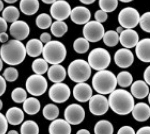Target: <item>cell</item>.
<instances>
[{"label": "cell", "mask_w": 150, "mask_h": 134, "mask_svg": "<svg viewBox=\"0 0 150 134\" xmlns=\"http://www.w3.org/2000/svg\"><path fill=\"white\" fill-rule=\"evenodd\" d=\"M66 75L65 68L60 64L52 65L47 71L49 79L55 83L62 82L65 79Z\"/></svg>", "instance_id": "22"}, {"label": "cell", "mask_w": 150, "mask_h": 134, "mask_svg": "<svg viewBox=\"0 0 150 134\" xmlns=\"http://www.w3.org/2000/svg\"><path fill=\"white\" fill-rule=\"evenodd\" d=\"M32 68L36 74L42 75L48 70V64L44 59L38 58L33 62Z\"/></svg>", "instance_id": "33"}, {"label": "cell", "mask_w": 150, "mask_h": 134, "mask_svg": "<svg viewBox=\"0 0 150 134\" xmlns=\"http://www.w3.org/2000/svg\"><path fill=\"white\" fill-rule=\"evenodd\" d=\"M39 132L38 125L33 120L25 121L21 127V134H39Z\"/></svg>", "instance_id": "32"}, {"label": "cell", "mask_w": 150, "mask_h": 134, "mask_svg": "<svg viewBox=\"0 0 150 134\" xmlns=\"http://www.w3.org/2000/svg\"><path fill=\"white\" fill-rule=\"evenodd\" d=\"M3 75L6 80L10 82H13L17 79L19 73L16 68L9 67L5 70Z\"/></svg>", "instance_id": "40"}, {"label": "cell", "mask_w": 150, "mask_h": 134, "mask_svg": "<svg viewBox=\"0 0 150 134\" xmlns=\"http://www.w3.org/2000/svg\"><path fill=\"white\" fill-rule=\"evenodd\" d=\"M6 117L8 123L14 126L22 123L24 118V112L21 108L17 107L10 108L6 112Z\"/></svg>", "instance_id": "24"}, {"label": "cell", "mask_w": 150, "mask_h": 134, "mask_svg": "<svg viewBox=\"0 0 150 134\" xmlns=\"http://www.w3.org/2000/svg\"><path fill=\"white\" fill-rule=\"evenodd\" d=\"M71 94L70 88L63 83H54L51 87L49 91V98L53 102L62 103L67 100Z\"/></svg>", "instance_id": "10"}, {"label": "cell", "mask_w": 150, "mask_h": 134, "mask_svg": "<svg viewBox=\"0 0 150 134\" xmlns=\"http://www.w3.org/2000/svg\"><path fill=\"white\" fill-rule=\"evenodd\" d=\"M7 134H19V133L16 131L12 130L8 132Z\"/></svg>", "instance_id": "55"}, {"label": "cell", "mask_w": 150, "mask_h": 134, "mask_svg": "<svg viewBox=\"0 0 150 134\" xmlns=\"http://www.w3.org/2000/svg\"><path fill=\"white\" fill-rule=\"evenodd\" d=\"M65 46L58 40H51L45 44L43 49L42 56L48 63L59 64L63 62L67 55Z\"/></svg>", "instance_id": "4"}, {"label": "cell", "mask_w": 150, "mask_h": 134, "mask_svg": "<svg viewBox=\"0 0 150 134\" xmlns=\"http://www.w3.org/2000/svg\"><path fill=\"white\" fill-rule=\"evenodd\" d=\"M109 107L108 100L103 95L96 94L89 100V107L91 112L94 115H104L108 112Z\"/></svg>", "instance_id": "12"}, {"label": "cell", "mask_w": 150, "mask_h": 134, "mask_svg": "<svg viewBox=\"0 0 150 134\" xmlns=\"http://www.w3.org/2000/svg\"><path fill=\"white\" fill-rule=\"evenodd\" d=\"M51 36L50 34L47 32H44L41 34L40 36V40L42 43H47L51 40Z\"/></svg>", "instance_id": "46"}, {"label": "cell", "mask_w": 150, "mask_h": 134, "mask_svg": "<svg viewBox=\"0 0 150 134\" xmlns=\"http://www.w3.org/2000/svg\"><path fill=\"white\" fill-rule=\"evenodd\" d=\"M73 47L74 50L77 53H85L90 48L89 42L85 38H79L74 41Z\"/></svg>", "instance_id": "36"}, {"label": "cell", "mask_w": 150, "mask_h": 134, "mask_svg": "<svg viewBox=\"0 0 150 134\" xmlns=\"http://www.w3.org/2000/svg\"><path fill=\"white\" fill-rule=\"evenodd\" d=\"M56 1H42L43 2L46 4H52Z\"/></svg>", "instance_id": "54"}, {"label": "cell", "mask_w": 150, "mask_h": 134, "mask_svg": "<svg viewBox=\"0 0 150 134\" xmlns=\"http://www.w3.org/2000/svg\"><path fill=\"white\" fill-rule=\"evenodd\" d=\"M3 66V63L2 60L0 58V71H1L2 69Z\"/></svg>", "instance_id": "58"}, {"label": "cell", "mask_w": 150, "mask_h": 134, "mask_svg": "<svg viewBox=\"0 0 150 134\" xmlns=\"http://www.w3.org/2000/svg\"><path fill=\"white\" fill-rule=\"evenodd\" d=\"M105 33L103 24L96 21H91L85 24L83 29V34L88 42H96L103 38Z\"/></svg>", "instance_id": "9"}, {"label": "cell", "mask_w": 150, "mask_h": 134, "mask_svg": "<svg viewBox=\"0 0 150 134\" xmlns=\"http://www.w3.org/2000/svg\"><path fill=\"white\" fill-rule=\"evenodd\" d=\"M6 83L4 77L0 75V97L4 94L6 89Z\"/></svg>", "instance_id": "45"}, {"label": "cell", "mask_w": 150, "mask_h": 134, "mask_svg": "<svg viewBox=\"0 0 150 134\" xmlns=\"http://www.w3.org/2000/svg\"><path fill=\"white\" fill-rule=\"evenodd\" d=\"M7 29V23L2 17H0V34L6 32Z\"/></svg>", "instance_id": "47"}, {"label": "cell", "mask_w": 150, "mask_h": 134, "mask_svg": "<svg viewBox=\"0 0 150 134\" xmlns=\"http://www.w3.org/2000/svg\"><path fill=\"white\" fill-rule=\"evenodd\" d=\"M60 111L58 107L55 105L49 104L46 105L42 110L44 117L47 120L53 121L58 117Z\"/></svg>", "instance_id": "31"}, {"label": "cell", "mask_w": 150, "mask_h": 134, "mask_svg": "<svg viewBox=\"0 0 150 134\" xmlns=\"http://www.w3.org/2000/svg\"><path fill=\"white\" fill-rule=\"evenodd\" d=\"M99 5L101 10L105 13L113 12L116 10L118 5V1H103L100 0L99 1Z\"/></svg>", "instance_id": "39"}, {"label": "cell", "mask_w": 150, "mask_h": 134, "mask_svg": "<svg viewBox=\"0 0 150 134\" xmlns=\"http://www.w3.org/2000/svg\"><path fill=\"white\" fill-rule=\"evenodd\" d=\"M116 76L112 72L107 70L98 71L94 75L92 80L93 89L100 94H111L116 87Z\"/></svg>", "instance_id": "3"}, {"label": "cell", "mask_w": 150, "mask_h": 134, "mask_svg": "<svg viewBox=\"0 0 150 134\" xmlns=\"http://www.w3.org/2000/svg\"><path fill=\"white\" fill-rule=\"evenodd\" d=\"M95 1H80L81 2L86 5L92 4L94 3Z\"/></svg>", "instance_id": "52"}, {"label": "cell", "mask_w": 150, "mask_h": 134, "mask_svg": "<svg viewBox=\"0 0 150 134\" xmlns=\"http://www.w3.org/2000/svg\"><path fill=\"white\" fill-rule=\"evenodd\" d=\"M8 35L6 32L1 33L0 34V42L4 43L6 42L8 40Z\"/></svg>", "instance_id": "50"}, {"label": "cell", "mask_w": 150, "mask_h": 134, "mask_svg": "<svg viewBox=\"0 0 150 134\" xmlns=\"http://www.w3.org/2000/svg\"><path fill=\"white\" fill-rule=\"evenodd\" d=\"M137 32L132 29H127L120 34L119 40L122 45L127 49L133 48L139 42Z\"/></svg>", "instance_id": "18"}, {"label": "cell", "mask_w": 150, "mask_h": 134, "mask_svg": "<svg viewBox=\"0 0 150 134\" xmlns=\"http://www.w3.org/2000/svg\"><path fill=\"white\" fill-rule=\"evenodd\" d=\"M114 59L117 66L121 68H127L132 64L134 56L129 49L121 48L115 53Z\"/></svg>", "instance_id": "14"}, {"label": "cell", "mask_w": 150, "mask_h": 134, "mask_svg": "<svg viewBox=\"0 0 150 134\" xmlns=\"http://www.w3.org/2000/svg\"><path fill=\"white\" fill-rule=\"evenodd\" d=\"M131 91L133 97L138 99H142L149 94V88L145 82L137 80L132 84Z\"/></svg>", "instance_id": "23"}, {"label": "cell", "mask_w": 150, "mask_h": 134, "mask_svg": "<svg viewBox=\"0 0 150 134\" xmlns=\"http://www.w3.org/2000/svg\"><path fill=\"white\" fill-rule=\"evenodd\" d=\"M36 24L40 29L43 30L47 29L52 25V18L47 14L45 13L41 14L36 18Z\"/></svg>", "instance_id": "37"}, {"label": "cell", "mask_w": 150, "mask_h": 134, "mask_svg": "<svg viewBox=\"0 0 150 134\" xmlns=\"http://www.w3.org/2000/svg\"><path fill=\"white\" fill-rule=\"evenodd\" d=\"M123 27H117L116 29V32L117 33L121 34L122 32H123Z\"/></svg>", "instance_id": "53"}, {"label": "cell", "mask_w": 150, "mask_h": 134, "mask_svg": "<svg viewBox=\"0 0 150 134\" xmlns=\"http://www.w3.org/2000/svg\"><path fill=\"white\" fill-rule=\"evenodd\" d=\"M5 1L6 3H9V4H13V3H16L17 1H14V0H13V1Z\"/></svg>", "instance_id": "57"}, {"label": "cell", "mask_w": 150, "mask_h": 134, "mask_svg": "<svg viewBox=\"0 0 150 134\" xmlns=\"http://www.w3.org/2000/svg\"><path fill=\"white\" fill-rule=\"evenodd\" d=\"M150 13H144L140 18L139 24L140 27L144 31L147 33L150 32Z\"/></svg>", "instance_id": "41"}, {"label": "cell", "mask_w": 150, "mask_h": 134, "mask_svg": "<svg viewBox=\"0 0 150 134\" xmlns=\"http://www.w3.org/2000/svg\"><path fill=\"white\" fill-rule=\"evenodd\" d=\"M49 132L50 134H71V128L65 120L56 119L49 125Z\"/></svg>", "instance_id": "19"}, {"label": "cell", "mask_w": 150, "mask_h": 134, "mask_svg": "<svg viewBox=\"0 0 150 134\" xmlns=\"http://www.w3.org/2000/svg\"><path fill=\"white\" fill-rule=\"evenodd\" d=\"M69 78L77 83L84 82L91 75V68L88 62L81 59L74 60L69 64L67 69Z\"/></svg>", "instance_id": "5"}, {"label": "cell", "mask_w": 150, "mask_h": 134, "mask_svg": "<svg viewBox=\"0 0 150 134\" xmlns=\"http://www.w3.org/2000/svg\"><path fill=\"white\" fill-rule=\"evenodd\" d=\"M95 17L97 22L101 23L106 21L108 18V15L102 10H99L96 12Z\"/></svg>", "instance_id": "43"}, {"label": "cell", "mask_w": 150, "mask_h": 134, "mask_svg": "<svg viewBox=\"0 0 150 134\" xmlns=\"http://www.w3.org/2000/svg\"><path fill=\"white\" fill-rule=\"evenodd\" d=\"M85 112L80 105L72 104L66 107L64 112L65 120L70 125H77L81 123L85 119Z\"/></svg>", "instance_id": "11"}, {"label": "cell", "mask_w": 150, "mask_h": 134, "mask_svg": "<svg viewBox=\"0 0 150 134\" xmlns=\"http://www.w3.org/2000/svg\"><path fill=\"white\" fill-rule=\"evenodd\" d=\"M73 94L74 98L77 101L84 103L89 100L92 97V90L87 83H78L74 88Z\"/></svg>", "instance_id": "17"}, {"label": "cell", "mask_w": 150, "mask_h": 134, "mask_svg": "<svg viewBox=\"0 0 150 134\" xmlns=\"http://www.w3.org/2000/svg\"><path fill=\"white\" fill-rule=\"evenodd\" d=\"M39 1L37 0H22L20 2L19 7L21 12L27 15H32L37 13L39 8Z\"/></svg>", "instance_id": "26"}, {"label": "cell", "mask_w": 150, "mask_h": 134, "mask_svg": "<svg viewBox=\"0 0 150 134\" xmlns=\"http://www.w3.org/2000/svg\"><path fill=\"white\" fill-rule=\"evenodd\" d=\"M103 38L105 45L109 47H113L117 45L119 41V36L115 31L110 30L105 33Z\"/></svg>", "instance_id": "34"}, {"label": "cell", "mask_w": 150, "mask_h": 134, "mask_svg": "<svg viewBox=\"0 0 150 134\" xmlns=\"http://www.w3.org/2000/svg\"><path fill=\"white\" fill-rule=\"evenodd\" d=\"M150 66H148L145 70L144 73V78L146 82L148 85H150Z\"/></svg>", "instance_id": "48"}, {"label": "cell", "mask_w": 150, "mask_h": 134, "mask_svg": "<svg viewBox=\"0 0 150 134\" xmlns=\"http://www.w3.org/2000/svg\"><path fill=\"white\" fill-rule=\"evenodd\" d=\"M8 128V122L5 116L0 112V134H5Z\"/></svg>", "instance_id": "42"}, {"label": "cell", "mask_w": 150, "mask_h": 134, "mask_svg": "<svg viewBox=\"0 0 150 134\" xmlns=\"http://www.w3.org/2000/svg\"><path fill=\"white\" fill-rule=\"evenodd\" d=\"M117 83L123 88L127 87L132 84L133 78L131 73L126 71H122L118 73L116 77Z\"/></svg>", "instance_id": "35"}, {"label": "cell", "mask_w": 150, "mask_h": 134, "mask_svg": "<svg viewBox=\"0 0 150 134\" xmlns=\"http://www.w3.org/2000/svg\"><path fill=\"white\" fill-rule=\"evenodd\" d=\"M47 80L42 75H32L26 80V89L30 94L34 96L42 95L47 91Z\"/></svg>", "instance_id": "7"}, {"label": "cell", "mask_w": 150, "mask_h": 134, "mask_svg": "<svg viewBox=\"0 0 150 134\" xmlns=\"http://www.w3.org/2000/svg\"><path fill=\"white\" fill-rule=\"evenodd\" d=\"M91 16V13L88 8L83 6H77L72 10L70 16L72 22L81 25L89 22Z\"/></svg>", "instance_id": "16"}, {"label": "cell", "mask_w": 150, "mask_h": 134, "mask_svg": "<svg viewBox=\"0 0 150 134\" xmlns=\"http://www.w3.org/2000/svg\"><path fill=\"white\" fill-rule=\"evenodd\" d=\"M136 134H150V127L148 126L141 127Z\"/></svg>", "instance_id": "49"}, {"label": "cell", "mask_w": 150, "mask_h": 134, "mask_svg": "<svg viewBox=\"0 0 150 134\" xmlns=\"http://www.w3.org/2000/svg\"><path fill=\"white\" fill-rule=\"evenodd\" d=\"M140 18L139 12L134 8L128 7L122 10L119 14L118 20L121 27L132 29L139 24Z\"/></svg>", "instance_id": "8"}, {"label": "cell", "mask_w": 150, "mask_h": 134, "mask_svg": "<svg viewBox=\"0 0 150 134\" xmlns=\"http://www.w3.org/2000/svg\"><path fill=\"white\" fill-rule=\"evenodd\" d=\"M40 102L36 98H27L23 104V108L24 112L29 115H34L38 113L40 110Z\"/></svg>", "instance_id": "27"}, {"label": "cell", "mask_w": 150, "mask_h": 134, "mask_svg": "<svg viewBox=\"0 0 150 134\" xmlns=\"http://www.w3.org/2000/svg\"><path fill=\"white\" fill-rule=\"evenodd\" d=\"M43 47L42 42L38 39H31L26 44V53L32 57H38L42 53Z\"/></svg>", "instance_id": "25"}, {"label": "cell", "mask_w": 150, "mask_h": 134, "mask_svg": "<svg viewBox=\"0 0 150 134\" xmlns=\"http://www.w3.org/2000/svg\"><path fill=\"white\" fill-rule=\"evenodd\" d=\"M20 16L18 9L16 6H9L5 8L2 13V17L6 22H13L18 20Z\"/></svg>", "instance_id": "29"}, {"label": "cell", "mask_w": 150, "mask_h": 134, "mask_svg": "<svg viewBox=\"0 0 150 134\" xmlns=\"http://www.w3.org/2000/svg\"><path fill=\"white\" fill-rule=\"evenodd\" d=\"M109 105L112 110L118 115H127L132 112L134 106V98L126 90L115 89L110 94Z\"/></svg>", "instance_id": "1"}, {"label": "cell", "mask_w": 150, "mask_h": 134, "mask_svg": "<svg viewBox=\"0 0 150 134\" xmlns=\"http://www.w3.org/2000/svg\"><path fill=\"white\" fill-rule=\"evenodd\" d=\"M148 101L149 102V103H150V94L148 95Z\"/></svg>", "instance_id": "61"}, {"label": "cell", "mask_w": 150, "mask_h": 134, "mask_svg": "<svg viewBox=\"0 0 150 134\" xmlns=\"http://www.w3.org/2000/svg\"><path fill=\"white\" fill-rule=\"evenodd\" d=\"M26 54L25 46L21 41L12 40L3 44L0 49L1 59L6 64L12 66L22 63Z\"/></svg>", "instance_id": "2"}, {"label": "cell", "mask_w": 150, "mask_h": 134, "mask_svg": "<svg viewBox=\"0 0 150 134\" xmlns=\"http://www.w3.org/2000/svg\"><path fill=\"white\" fill-rule=\"evenodd\" d=\"M68 29L67 24L63 21H56L51 25L50 30L55 37H61L67 33Z\"/></svg>", "instance_id": "30"}, {"label": "cell", "mask_w": 150, "mask_h": 134, "mask_svg": "<svg viewBox=\"0 0 150 134\" xmlns=\"http://www.w3.org/2000/svg\"><path fill=\"white\" fill-rule=\"evenodd\" d=\"M117 134H136V133L132 127L125 126L119 129Z\"/></svg>", "instance_id": "44"}, {"label": "cell", "mask_w": 150, "mask_h": 134, "mask_svg": "<svg viewBox=\"0 0 150 134\" xmlns=\"http://www.w3.org/2000/svg\"><path fill=\"white\" fill-rule=\"evenodd\" d=\"M28 24L22 20H17L12 23L10 27L11 35L16 40H25L30 33Z\"/></svg>", "instance_id": "15"}, {"label": "cell", "mask_w": 150, "mask_h": 134, "mask_svg": "<svg viewBox=\"0 0 150 134\" xmlns=\"http://www.w3.org/2000/svg\"><path fill=\"white\" fill-rule=\"evenodd\" d=\"M3 105V104L2 101H1V100L0 99V110H1V109H2Z\"/></svg>", "instance_id": "59"}, {"label": "cell", "mask_w": 150, "mask_h": 134, "mask_svg": "<svg viewBox=\"0 0 150 134\" xmlns=\"http://www.w3.org/2000/svg\"><path fill=\"white\" fill-rule=\"evenodd\" d=\"M150 39H142L138 42L136 46V53L139 59L144 63L150 61Z\"/></svg>", "instance_id": "20"}, {"label": "cell", "mask_w": 150, "mask_h": 134, "mask_svg": "<svg viewBox=\"0 0 150 134\" xmlns=\"http://www.w3.org/2000/svg\"><path fill=\"white\" fill-rule=\"evenodd\" d=\"M88 61L91 68L97 71H101L109 66L111 61V55L105 49L95 48L89 54Z\"/></svg>", "instance_id": "6"}, {"label": "cell", "mask_w": 150, "mask_h": 134, "mask_svg": "<svg viewBox=\"0 0 150 134\" xmlns=\"http://www.w3.org/2000/svg\"><path fill=\"white\" fill-rule=\"evenodd\" d=\"M121 2L124 3H128L131 2L132 1H120Z\"/></svg>", "instance_id": "60"}, {"label": "cell", "mask_w": 150, "mask_h": 134, "mask_svg": "<svg viewBox=\"0 0 150 134\" xmlns=\"http://www.w3.org/2000/svg\"><path fill=\"white\" fill-rule=\"evenodd\" d=\"M76 134H91L89 131L85 129H81L77 132Z\"/></svg>", "instance_id": "51"}, {"label": "cell", "mask_w": 150, "mask_h": 134, "mask_svg": "<svg viewBox=\"0 0 150 134\" xmlns=\"http://www.w3.org/2000/svg\"><path fill=\"white\" fill-rule=\"evenodd\" d=\"M71 9L67 1L63 0L56 1L50 8L51 15L57 21H63L70 16Z\"/></svg>", "instance_id": "13"}, {"label": "cell", "mask_w": 150, "mask_h": 134, "mask_svg": "<svg viewBox=\"0 0 150 134\" xmlns=\"http://www.w3.org/2000/svg\"><path fill=\"white\" fill-rule=\"evenodd\" d=\"M114 129L111 122L106 120L99 121L94 127L95 134H113Z\"/></svg>", "instance_id": "28"}, {"label": "cell", "mask_w": 150, "mask_h": 134, "mask_svg": "<svg viewBox=\"0 0 150 134\" xmlns=\"http://www.w3.org/2000/svg\"><path fill=\"white\" fill-rule=\"evenodd\" d=\"M132 112L133 117L138 121H145L150 117V108L146 103H138L134 105Z\"/></svg>", "instance_id": "21"}, {"label": "cell", "mask_w": 150, "mask_h": 134, "mask_svg": "<svg viewBox=\"0 0 150 134\" xmlns=\"http://www.w3.org/2000/svg\"><path fill=\"white\" fill-rule=\"evenodd\" d=\"M11 97L15 102L17 103H23L27 98V93L23 88H16L12 91Z\"/></svg>", "instance_id": "38"}, {"label": "cell", "mask_w": 150, "mask_h": 134, "mask_svg": "<svg viewBox=\"0 0 150 134\" xmlns=\"http://www.w3.org/2000/svg\"><path fill=\"white\" fill-rule=\"evenodd\" d=\"M4 8V4L2 1H0V12L3 10Z\"/></svg>", "instance_id": "56"}]
</instances>
